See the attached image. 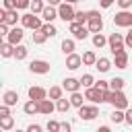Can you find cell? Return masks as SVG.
Returning a JSON list of instances; mask_svg holds the SVG:
<instances>
[{"label":"cell","instance_id":"obj_40","mask_svg":"<svg viewBox=\"0 0 132 132\" xmlns=\"http://www.w3.org/2000/svg\"><path fill=\"white\" fill-rule=\"evenodd\" d=\"M95 89H99V91H109V80H97V82H95Z\"/></svg>","mask_w":132,"mask_h":132},{"label":"cell","instance_id":"obj_49","mask_svg":"<svg viewBox=\"0 0 132 132\" xmlns=\"http://www.w3.org/2000/svg\"><path fill=\"white\" fill-rule=\"evenodd\" d=\"M126 124H130V126H132V107H128V109H126Z\"/></svg>","mask_w":132,"mask_h":132},{"label":"cell","instance_id":"obj_1","mask_svg":"<svg viewBox=\"0 0 132 132\" xmlns=\"http://www.w3.org/2000/svg\"><path fill=\"white\" fill-rule=\"evenodd\" d=\"M107 103H111L113 109H122V111H126V109L130 107L128 97L124 95V91H109V95H107Z\"/></svg>","mask_w":132,"mask_h":132},{"label":"cell","instance_id":"obj_18","mask_svg":"<svg viewBox=\"0 0 132 132\" xmlns=\"http://www.w3.org/2000/svg\"><path fill=\"white\" fill-rule=\"evenodd\" d=\"M16 101H19V93H16V91H4V95H2V105L12 107V105H16Z\"/></svg>","mask_w":132,"mask_h":132},{"label":"cell","instance_id":"obj_14","mask_svg":"<svg viewBox=\"0 0 132 132\" xmlns=\"http://www.w3.org/2000/svg\"><path fill=\"white\" fill-rule=\"evenodd\" d=\"M80 66H82V56H78V54L66 56V68L68 70H78Z\"/></svg>","mask_w":132,"mask_h":132},{"label":"cell","instance_id":"obj_22","mask_svg":"<svg viewBox=\"0 0 132 132\" xmlns=\"http://www.w3.org/2000/svg\"><path fill=\"white\" fill-rule=\"evenodd\" d=\"M97 60H99V58H97V54H95L93 50H89V52L82 54V64H85V66H95Z\"/></svg>","mask_w":132,"mask_h":132},{"label":"cell","instance_id":"obj_31","mask_svg":"<svg viewBox=\"0 0 132 132\" xmlns=\"http://www.w3.org/2000/svg\"><path fill=\"white\" fill-rule=\"evenodd\" d=\"M70 107H72V103H70V99H64V97H62L60 101H56V109H58L60 113H66V111H68Z\"/></svg>","mask_w":132,"mask_h":132},{"label":"cell","instance_id":"obj_9","mask_svg":"<svg viewBox=\"0 0 132 132\" xmlns=\"http://www.w3.org/2000/svg\"><path fill=\"white\" fill-rule=\"evenodd\" d=\"M68 29H70L72 37H74V39H80V41H82V39H87V37H89V33H91V31L87 29V25H80V23H70V25H68Z\"/></svg>","mask_w":132,"mask_h":132},{"label":"cell","instance_id":"obj_26","mask_svg":"<svg viewBox=\"0 0 132 132\" xmlns=\"http://www.w3.org/2000/svg\"><path fill=\"white\" fill-rule=\"evenodd\" d=\"M124 85H126V80H124L122 76H113V78L109 80V91H122Z\"/></svg>","mask_w":132,"mask_h":132},{"label":"cell","instance_id":"obj_35","mask_svg":"<svg viewBox=\"0 0 132 132\" xmlns=\"http://www.w3.org/2000/svg\"><path fill=\"white\" fill-rule=\"evenodd\" d=\"M31 39H33V43H37V45H41L45 39H47V35L39 29V31H33V35H31Z\"/></svg>","mask_w":132,"mask_h":132},{"label":"cell","instance_id":"obj_42","mask_svg":"<svg viewBox=\"0 0 132 132\" xmlns=\"http://www.w3.org/2000/svg\"><path fill=\"white\" fill-rule=\"evenodd\" d=\"M116 4H118L122 10H130V6H132V0H118Z\"/></svg>","mask_w":132,"mask_h":132},{"label":"cell","instance_id":"obj_27","mask_svg":"<svg viewBox=\"0 0 132 132\" xmlns=\"http://www.w3.org/2000/svg\"><path fill=\"white\" fill-rule=\"evenodd\" d=\"M109 120H111L113 124H122V122H126V111H122V109H113V111L109 113Z\"/></svg>","mask_w":132,"mask_h":132},{"label":"cell","instance_id":"obj_51","mask_svg":"<svg viewBox=\"0 0 132 132\" xmlns=\"http://www.w3.org/2000/svg\"><path fill=\"white\" fill-rule=\"evenodd\" d=\"M62 2H64V0H47V4H50V6H56V8H58Z\"/></svg>","mask_w":132,"mask_h":132},{"label":"cell","instance_id":"obj_5","mask_svg":"<svg viewBox=\"0 0 132 132\" xmlns=\"http://www.w3.org/2000/svg\"><path fill=\"white\" fill-rule=\"evenodd\" d=\"M74 16H76V10L72 8V4L62 2L58 6V19H62L64 23H74Z\"/></svg>","mask_w":132,"mask_h":132},{"label":"cell","instance_id":"obj_7","mask_svg":"<svg viewBox=\"0 0 132 132\" xmlns=\"http://www.w3.org/2000/svg\"><path fill=\"white\" fill-rule=\"evenodd\" d=\"M21 19V14H19V10L14 8V10H0V23H6L8 27H16V21Z\"/></svg>","mask_w":132,"mask_h":132},{"label":"cell","instance_id":"obj_39","mask_svg":"<svg viewBox=\"0 0 132 132\" xmlns=\"http://www.w3.org/2000/svg\"><path fill=\"white\" fill-rule=\"evenodd\" d=\"M31 8V0H16V10H27Z\"/></svg>","mask_w":132,"mask_h":132},{"label":"cell","instance_id":"obj_12","mask_svg":"<svg viewBox=\"0 0 132 132\" xmlns=\"http://www.w3.org/2000/svg\"><path fill=\"white\" fill-rule=\"evenodd\" d=\"M80 87H82V85H80V78L68 76V78H64V80H62V89H64V91H68V93H76Z\"/></svg>","mask_w":132,"mask_h":132},{"label":"cell","instance_id":"obj_6","mask_svg":"<svg viewBox=\"0 0 132 132\" xmlns=\"http://www.w3.org/2000/svg\"><path fill=\"white\" fill-rule=\"evenodd\" d=\"M113 25H116V27L130 29V27H132V10H120V12H116Z\"/></svg>","mask_w":132,"mask_h":132},{"label":"cell","instance_id":"obj_30","mask_svg":"<svg viewBox=\"0 0 132 132\" xmlns=\"http://www.w3.org/2000/svg\"><path fill=\"white\" fill-rule=\"evenodd\" d=\"M74 50H76V45H74V39H64V41H62V52H64L66 56L74 54Z\"/></svg>","mask_w":132,"mask_h":132},{"label":"cell","instance_id":"obj_19","mask_svg":"<svg viewBox=\"0 0 132 132\" xmlns=\"http://www.w3.org/2000/svg\"><path fill=\"white\" fill-rule=\"evenodd\" d=\"M87 29L95 35V33H101L103 31V19L99 16V19H89V23H87Z\"/></svg>","mask_w":132,"mask_h":132},{"label":"cell","instance_id":"obj_25","mask_svg":"<svg viewBox=\"0 0 132 132\" xmlns=\"http://www.w3.org/2000/svg\"><path fill=\"white\" fill-rule=\"evenodd\" d=\"M111 66H113V64H111V60H109V58H99V60H97V64H95V68H97L99 72H107Z\"/></svg>","mask_w":132,"mask_h":132},{"label":"cell","instance_id":"obj_45","mask_svg":"<svg viewBox=\"0 0 132 132\" xmlns=\"http://www.w3.org/2000/svg\"><path fill=\"white\" fill-rule=\"evenodd\" d=\"M72 130V124L70 122H60V130L58 132H70Z\"/></svg>","mask_w":132,"mask_h":132},{"label":"cell","instance_id":"obj_43","mask_svg":"<svg viewBox=\"0 0 132 132\" xmlns=\"http://www.w3.org/2000/svg\"><path fill=\"white\" fill-rule=\"evenodd\" d=\"M10 29H12V27H8L6 23H0V35H2V37H8Z\"/></svg>","mask_w":132,"mask_h":132},{"label":"cell","instance_id":"obj_20","mask_svg":"<svg viewBox=\"0 0 132 132\" xmlns=\"http://www.w3.org/2000/svg\"><path fill=\"white\" fill-rule=\"evenodd\" d=\"M0 56H2V58H14V45L4 39V41L0 43Z\"/></svg>","mask_w":132,"mask_h":132},{"label":"cell","instance_id":"obj_24","mask_svg":"<svg viewBox=\"0 0 132 132\" xmlns=\"http://www.w3.org/2000/svg\"><path fill=\"white\" fill-rule=\"evenodd\" d=\"M82 101H85V95H82L80 91L70 93V103H72V107H76V109H78V107H82V105H85Z\"/></svg>","mask_w":132,"mask_h":132},{"label":"cell","instance_id":"obj_10","mask_svg":"<svg viewBox=\"0 0 132 132\" xmlns=\"http://www.w3.org/2000/svg\"><path fill=\"white\" fill-rule=\"evenodd\" d=\"M29 72H33V74H47L50 72V62L33 60V62H29Z\"/></svg>","mask_w":132,"mask_h":132},{"label":"cell","instance_id":"obj_2","mask_svg":"<svg viewBox=\"0 0 132 132\" xmlns=\"http://www.w3.org/2000/svg\"><path fill=\"white\" fill-rule=\"evenodd\" d=\"M107 45H109V52H111L113 56L120 54V52H124V50H126L124 35H122V33H109V37H107Z\"/></svg>","mask_w":132,"mask_h":132},{"label":"cell","instance_id":"obj_13","mask_svg":"<svg viewBox=\"0 0 132 132\" xmlns=\"http://www.w3.org/2000/svg\"><path fill=\"white\" fill-rule=\"evenodd\" d=\"M27 95H29V99H33V101H43V99H47V91H45L43 87H29Z\"/></svg>","mask_w":132,"mask_h":132},{"label":"cell","instance_id":"obj_33","mask_svg":"<svg viewBox=\"0 0 132 132\" xmlns=\"http://www.w3.org/2000/svg\"><path fill=\"white\" fill-rule=\"evenodd\" d=\"M43 8H45V4H43V0H31V12L33 14H41L43 12Z\"/></svg>","mask_w":132,"mask_h":132},{"label":"cell","instance_id":"obj_54","mask_svg":"<svg viewBox=\"0 0 132 132\" xmlns=\"http://www.w3.org/2000/svg\"><path fill=\"white\" fill-rule=\"evenodd\" d=\"M16 132H27V130H16Z\"/></svg>","mask_w":132,"mask_h":132},{"label":"cell","instance_id":"obj_15","mask_svg":"<svg viewBox=\"0 0 132 132\" xmlns=\"http://www.w3.org/2000/svg\"><path fill=\"white\" fill-rule=\"evenodd\" d=\"M41 19H43V23H54V21L58 19V8L47 4V6L43 8V12H41Z\"/></svg>","mask_w":132,"mask_h":132},{"label":"cell","instance_id":"obj_46","mask_svg":"<svg viewBox=\"0 0 132 132\" xmlns=\"http://www.w3.org/2000/svg\"><path fill=\"white\" fill-rule=\"evenodd\" d=\"M4 116H10V107L8 105H0V118H4Z\"/></svg>","mask_w":132,"mask_h":132},{"label":"cell","instance_id":"obj_23","mask_svg":"<svg viewBox=\"0 0 132 132\" xmlns=\"http://www.w3.org/2000/svg\"><path fill=\"white\" fill-rule=\"evenodd\" d=\"M64 97V89L62 87H50V91H47V99H52V101H60Z\"/></svg>","mask_w":132,"mask_h":132},{"label":"cell","instance_id":"obj_28","mask_svg":"<svg viewBox=\"0 0 132 132\" xmlns=\"http://www.w3.org/2000/svg\"><path fill=\"white\" fill-rule=\"evenodd\" d=\"M0 128H2L4 132L12 130V128H14V118H12V116H4V118H0Z\"/></svg>","mask_w":132,"mask_h":132},{"label":"cell","instance_id":"obj_48","mask_svg":"<svg viewBox=\"0 0 132 132\" xmlns=\"http://www.w3.org/2000/svg\"><path fill=\"white\" fill-rule=\"evenodd\" d=\"M113 2H118V0H99V4H101V8H109Z\"/></svg>","mask_w":132,"mask_h":132},{"label":"cell","instance_id":"obj_4","mask_svg":"<svg viewBox=\"0 0 132 132\" xmlns=\"http://www.w3.org/2000/svg\"><path fill=\"white\" fill-rule=\"evenodd\" d=\"M21 23H23L25 29H31V31H39V29L43 27V19L37 16V14H33V12L23 14V16H21Z\"/></svg>","mask_w":132,"mask_h":132},{"label":"cell","instance_id":"obj_53","mask_svg":"<svg viewBox=\"0 0 132 132\" xmlns=\"http://www.w3.org/2000/svg\"><path fill=\"white\" fill-rule=\"evenodd\" d=\"M66 4H74V2H80V0H64Z\"/></svg>","mask_w":132,"mask_h":132},{"label":"cell","instance_id":"obj_3","mask_svg":"<svg viewBox=\"0 0 132 132\" xmlns=\"http://www.w3.org/2000/svg\"><path fill=\"white\" fill-rule=\"evenodd\" d=\"M107 95H109V91H99V89H95V87L85 89V99H89L93 105H97V103H107Z\"/></svg>","mask_w":132,"mask_h":132},{"label":"cell","instance_id":"obj_37","mask_svg":"<svg viewBox=\"0 0 132 132\" xmlns=\"http://www.w3.org/2000/svg\"><path fill=\"white\" fill-rule=\"evenodd\" d=\"M74 23H80V25H85V23H89V14H87L85 10H76V16H74Z\"/></svg>","mask_w":132,"mask_h":132},{"label":"cell","instance_id":"obj_34","mask_svg":"<svg viewBox=\"0 0 132 132\" xmlns=\"http://www.w3.org/2000/svg\"><path fill=\"white\" fill-rule=\"evenodd\" d=\"M95 78H93V74H82L80 76V85L85 87V89H91V87H95Z\"/></svg>","mask_w":132,"mask_h":132},{"label":"cell","instance_id":"obj_38","mask_svg":"<svg viewBox=\"0 0 132 132\" xmlns=\"http://www.w3.org/2000/svg\"><path fill=\"white\" fill-rule=\"evenodd\" d=\"M50 132H58L60 130V122H56V120H47V126H45Z\"/></svg>","mask_w":132,"mask_h":132},{"label":"cell","instance_id":"obj_44","mask_svg":"<svg viewBox=\"0 0 132 132\" xmlns=\"http://www.w3.org/2000/svg\"><path fill=\"white\" fill-rule=\"evenodd\" d=\"M124 43H126V47H132V27H130L128 33L124 35Z\"/></svg>","mask_w":132,"mask_h":132},{"label":"cell","instance_id":"obj_8","mask_svg":"<svg viewBox=\"0 0 132 132\" xmlns=\"http://www.w3.org/2000/svg\"><path fill=\"white\" fill-rule=\"evenodd\" d=\"M97 116H99V107L97 105H82V107H78V118L85 120V122H91Z\"/></svg>","mask_w":132,"mask_h":132},{"label":"cell","instance_id":"obj_29","mask_svg":"<svg viewBox=\"0 0 132 132\" xmlns=\"http://www.w3.org/2000/svg\"><path fill=\"white\" fill-rule=\"evenodd\" d=\"M93 45L99 47V50L105 47V45H107V37H105L103 33H95V35H93Z\"/></svg>","mask_w":132,"mask_h":132},{"label":"cell","instance_id":"obj_32","mask_svg":"<svg viewBox=\"0 0 132 132\" xmlns=\"http://www.w3.org/2000/svg\"><path fill=\"white\" fill-rule=\"evenodd\" d=\"M41 31H43L47 37H56V35H58V29H56V25H54V23H43Z\"/></svg>","mask_w":132,"mask_h":132},{"label":"cell","instance_id":"obj_36","mask_svg":"<svg viewBox=\"0 0 132 132\" xmlns=\"http://www.w3.org/2000/svg\"><path fill=\"white\" fill-rule=\"evenodd\" d=\"M27 54H29V50H27L23 43L14 47V58H16V60H25V58H27Z\"/></svg>","mask_w":132,"mask_h":132},{"label":"cell","instance_id":"obj_17","mask_svg":"<svg viewBox=\"0 0 132 132\" xmlns=\"http://www.w3.org/2000/svg\"><path fill=\"white\" fill-rule=\"evenodd\" d=\"M113 66H116V68H120V70H124V68L128 66V52H126V50L113 56Z\"/></svg>","mask_w":132,"mask_h":132},{"label":"cell","instance_id":"obj_52","mask_svg":"<svg viewBox=\"0 0 132 132\" xmlns=\"http://www.w3.org/2000/svg\"><path fill=\"white\" fill-rule=\"evenodd\" d=\"M97 132H111V128H109V126H99Z\"/></svg>","mask_w":132,"mask_h":132},{"label":"cell","instance_id":"obj_16","mask_svg":"<svg viewBox=\"0 0 132 132\" xmlns=\"http://www.w3.org/2000/svg\"><path fill=\"white\" fill-rule=\"evenodd\" d=\"M56 111V103L52 101V99H43V101H39V113H43V116H52Z\"/></svg>","mask_w":132,"mask_h":132},{"label":"cell","instance_id":"obj_41","mask_svg":"<svg viewBox=\"0 0 132 132\" xmlns=\"http://www.w3.org/2000/svg\"><path fill=\"white\" fill-rule=\"evenodd\" d=\"M2 6H4V10H14L16 8V0H2Z\"/></svg>","mask_w":132,"mask_h":132},{"label":"cell","instance_id":"obj_47","mask_svg":"<svg viewBox=\"0 0 132 132\" xmlns=\"http://www.w3.org/2000/svg\"><path fill=\"white\" fill-rule=\"evenodd\" d=\"M27 132H41V126L39 124H29L27 126Z\"/></svg>","mask_w":132,"mask_h":132},{"label":"cell","instance_id":"obj_21","mask_svg":"<svg viewBox=\"0 0 132 132\" xmlns=\"http://www.w3.org/2000/svg\"><path fill=\"white\" fill-rule=\"evenodd\" d=\"M23 111L27 113V116H33V113H39V101H33V99H29L25 105H23Z\"/></svg>","mask_w":132,"mask_h":132},{"label":"cell","instance_id":"obj_50","mask_svg":"<svg viewBox=\"0 0 132 132\" xmlns=\"http://www.w3.org/2000/svg\"><path fill=\"white\" fill-rule=\"evenodd\" d=\"M87 14H89V19H99V16H101V14H99V10H89Z\"/></svg>","mask_w":132,"mask_h":132},{"label":"cell","instance_id":"obj_11","mask_svg":"<svg viewBox=\"0 0 132 132\" xmlns=\"http://www.w3.org/2000/svg\"><path fill=\"white\" fill-rule=\"evenodd\" d=\"M23 37H25L23 27H12V29H10V33H8V37H6V41H8V43H12V45L16 47V45H21Z\"/></svg>","mask_w":132,"mask_h":132}]
</instances>
